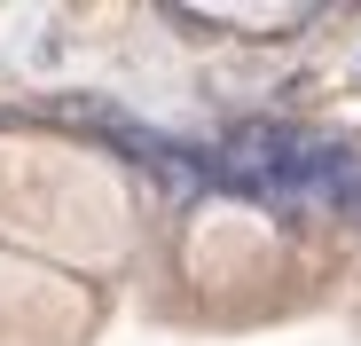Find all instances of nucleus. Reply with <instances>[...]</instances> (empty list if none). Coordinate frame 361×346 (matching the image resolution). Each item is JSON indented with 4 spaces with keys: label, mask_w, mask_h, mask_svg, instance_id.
<instances>
[{
    "label": "nucleus",
    "mask_w": 361,
    "mask_h": 346,
    "mask_svg": "<svg viewBox=\"0 0 361 346\" xmlns=\"http://www.w3.org/2000/svg\"><path fill=\"white\" fill-rule=\"evenodd\" d=\"M353 181H361V157L345 142L283 126V119H244L212 150V189L252 197L267 213H338Z\"/></svg>",
    "instance_id": "f257e3e1"
},
{
    "label": "nucleus",
    "mask_w": 361,
    "mask_h": 346,
    "mask_svg": "<svg viewBox=\"0 0 361 346\" xmlns=\"http://www.w3.org/2000/svg\"><path fill=\"white\" fill-rule=\"evenodd\" d=\"M338 213H345V220H353V228H361V181H353V189H345V205H338Z\"/></svg>",
    "instance_id": "f03ea898"
}]
</instances>
